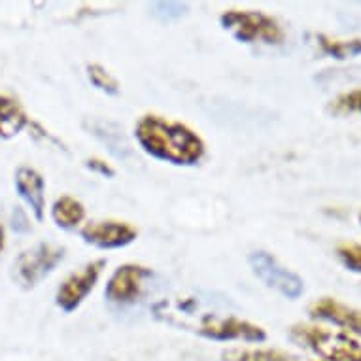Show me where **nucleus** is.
<instances>
[{
	"label": "nucleus",
	"mask_w": 361,
	"mask_h": 361,
	"mask_svg": "<svg viewBox=\"0 0 361 361\" xmlns=\"http://www.w3.org/2000/svg\"><path fill=\"white\" fill-rule=\"evenodd\" d=\"M193 331L214 341H244V343H263L267 338L265 329L254 322L243 320L237 316H216L202 314L199 320L185 324Z\"/></svg>",
	"instance_id": "nucleus-5"
},
{
	"label": "nucleus",
	"mask_w": 361,
	"mask_h": 361,
	"mask_svg": "<svg viewBox=\"0 0 361 361\" xmlns=\"http://www.w3.org/2000/svg\"><path fill=\"white\" fill-rule=\"evenodd\" d=\"M290 338L322 361H361V343L350 333L322 324H295Z\"/></svg>",
	"instance_id": "nucleus-2"
},
{
	"label": "nucleus",
	"mask_w": 361,
	"mask_h": 361,
	"mask_svg": "<svg viewBox=\"0 0 361 361\" xmlns=\"http://www.w3.org/2000/svg\"><path fill=\"white\" fill-rule=\"evenodd\" d=\"M51 218H54L57 227L65 229V231H72V229H76L83 224L85 207L76 197L61 195L51 204Z\"/></svg>",
	"instance_id": "nucleus-13"
},
{
	"label": "nucleus",
	"mask_w": 361,
	"mask_h": 361,
	"mask_svg": "<svg viewBox=\"0 0 361 361\" xmlns=\"http://www.w3.org/2000/svg\"><path fill=\"white\" fill-rule=\"evenodd\" d=\"M318 46L326 55L341 61L361 54V38H333L327 35H318Z\"/></svg>",
	"instance_id": "nucleus-15"
},
{
	"label": "nucleus",
	"mask_w": 361,
	"mask_h": 361,
	"mask_svg": "<svg viewBox=\"0 0 361 361\" xmlns=\"http://www.w3.org/2000/svg\"><path fill=\"white\" fill-rule=\"evenodd\" d=\"M308 314L316 320L329 322L333 326L341 327L343 331L354 333L361 337V310L360 308L344 305L335 297H322L318 301L308 305Z\"/></svg>",
	"instance_id": "nucleus-10"
},
{
	"label": "nucleus",
	"mask_w": 361,
	"mask_h": 361,
	"mask_svg": "<svg viewBox=\"0 0 361 361\" xmlns=\"http://www.w3.org/2000/svg\"><path fill=\"white\" fill-rule=\"evenodd\" d=\"M4 248H6V227L0 224V255H2Z\"/></svg>",
	"instance_id": "nucleus-21"
},
{
	"label": "nucleus",
	"mask_w": 361,
	"mask_h": 361,
	"mask_svg": "<svg viewBox=\"0 0 361 361\" xmlns=\"http://www.w3.org/2000/svg\"><path fill=\"white\" fill-rule=\"evenodd\" d=\"M13 184H16L18 195L30 208L36 221H44L46 218V180L44 176L32 166L21 165L16 171Z\"/></svg>",
	"instance_id": "nucleus-11"
},
{
	"label": "nucleus",
	"mask_w": 361,
	"mask_h": 361,
	"mask_svg": "<svg viewBox=\"0 0 361 361\" xmlns=\"http://www.w3.org/2000/svg\"><path fill=\"white\" fill-rule=\"evenodd\" d=\"M329 110L337 116H346V114H360L361 116V87L346 91L337 99H333L329 104Z\"/></svg>",
	"instance_id": "nucleus-17"
},
{
	"label": "nucleus",
	"mask_w": 361,
	"mask_h": 361,
	"mask_svg": "<svg viewBox=\"0 0 361 361\" xmlns=\"http://www.w3.org/2000/svg\"><path fill=\"white\" fill-rule=\"evenodd\" d=\"M30 125L29 114L13 95L0 91V140H10Z\"/></svg>",
	"instance_id": "nucleus-12"
},
{
	"label": "nucleus",
	"mask_w": 361,
	"mask_h": 361,
	"mask_svg": "<svg viewBox=\"0 0 361 361\" xmlns=\"http://www.w3.org/2000/svg\"><path fill=\"white\" fill-rule=\"evenodd\" d=\"M219 23L246 44H282L286 38L279 19L259 10H225L219 16Z\"/></svg>",
	"instance_id": "nucleus-3"
},
{
	"label": "nucleus",
	"mask_w": 361,
	"mask_h": 361,
	"mask_svg": "<svg viewBox=\"0 0 361 361\" xmlns=\"http://www.w3.org/2000/svg\"><path fill=\"white\" fill-rule=\"evenodd\" d=\"M224 361H305L282 348H233L221 354Z\"/></svg>",
	"instance_id": "nucleus-14"
},
{
	"label": "nucleus",
	"mask_w": 361,
	"mask_h": 361,
	"mask_svg": "<svg viewBox=\"0 0 361 361\" xmlns=\"http://www.w3.org/2000/svg\"><path fill=\"white\" fill-rule=\"evenodd\" d=\"M87 166L93 172H97V174H101V176H114L116 174V171L110 166V163H106L101 157H91V159H87Z\"/></svg>",
	"instance_id": "nucleus-19"
},
{
	"label": "nucleus",
	"mask_w": 361,
	"mask_h": 361,
	"mask_svg": "<svg viewBox=\"0 0 361 361\" xmlns=\"http://www.w3.org/2000/svg\"><path fill=\"white\" fill-rule=\"evenodd\" d=\"M337 255L348 271L361 273V243H341L337 246Z\"/></svg>",
	"instance_id": "nucleus-18"
},
{
	"label": "nucleus",
	"mask_w": 361,
	"mask_h": 361,
	"mask_svg": "<svg viewBox=\"0 0 361 361\" xmlns=\"http://www.w3.org/2000/svg\"><path fill=\"white\" fill-rule=\"evenodd\" d=\"M357 218H360V224H361V210H360V216H357Z\"/></svg>",
	"instance_id": "nucleus-22"
},
{
	"label": "nucleus",
	"mask_w": 361,
	"mask_h": 361,
	"mask_svg": "<svg viewBox=\"0 0 361 361\" xmlns=\"http://www.w3.org/2000/svg\"><path fill=\"white\" fill-rule=\"evenodd\" d=\"M13 229L18 233H25L30 229L29 218H27V214H25L19 207L13 210Z\"/></svg>",
	"instance_id": "nucleus-20"
},
{
	"label": "nucleus",
	"mask_w": 361,
	"mask_h": 361,
	"mask_svg": "<svg viewBox=\"0 0 361 361\" xmlns=\"http://www.w3.org/2000/svg\"><path fill=\"white\" fill-rule=\"evenodd\" d=\"M148 267L137 263H125L118 267L106 284V299L116 305H130L140 299L144 291V282L149 276Z\"/></svg>",
	"instance_id": "nucleus-9"
},
{
	"label": "nucleus",
	"mask_w": 361,
	"mask_h": 361,
	"mask_svg": "<svg viewBox=\"0 0 361 361\" xmlns=\"http://www.w3.org/2000/svg\"><path fill=\"white\" fill-rule=\"evenodd\" d=\"M66 248L54 243H38L32 248L23 250L13 261L12 274L13 280L21 288L30 290L46 279L49 273H54L55 267L65 259Z\"/></svg>",
	"instance_id": "nucleus-4"
},
{
	"label": "nucleus",
	"mask_w": 361,
	"mask_h": 361,
	"mask_svg": "<svg viewBox=\"0 0 361 361\" xmlns=\"http://www.w3.org/2000/svg\"><path fill=\"white\" fill-rule=\"evenodd\" d=\"M138 229L129 221L121 219H95L82 227V238L97 248H123L135 243Z\"/></svg>",
	"instance_id": "nucleus-8"
},
{
	"label": "nucleus",
	"mask_w": 361,
	"mask_h": 361,
	"mask_svg": "<svg viewBox=\"0 0 361 361\" xmlns=\"http://www.w3.org/2000/svg\"><path fill=\"white\" fill-rule=\"evenodd\" d=\"M250 265L263 284L280 291L282 295L297 299L305 291V282L301 276L282 265L274 255L267 252H254L250 255Z\"/></svg>",
	"instance_id": "nucleus-6"
},
{
	"label": "nucleus",
	"mask_w": 361,
	"mask_h": 361,
	"mask_svg": "<svg viewBox=\"0 0 361 361\" xmlns=\"http://www.w3.org/2000/svg\"><path fill=\"white\" fill-rule=\"evenodd\" d=\"M87 76L89 82L97 89H101L102 93H106V95H118L119 93V82L102 65H89Z\"/></svg>",
	"instance_id": "nucleus-16"
},
{
	"label": "nucleus",
	"mask_w": 361,
	"mask_h": 361,
	"mask_svg": "<svg viewBox=\"0 0 361 361\" xmlns=\"http://www.w3.org/2000/svg\"><path fill=\"white\" fill-rule=\"evenodd\" d=\"M104 267H106V259H95L89 261L87 265H83L76 273L68 274L55 293V305L65 312L76 310L85 301V297L93 291Z\"/></svg>",
	"instance_id": "nucleus-7"
},
{
	"label": "nucleus",
	"mask_w": 361,
	"mask_h": 361,
	"mask_svg": "<svg viewBox=\"0 0 361 361\" xmlns=\"http://www.w3.org/2000/svg\"><path fill=\"white\" fill-rule=\"evenodd\" d=\"M135 138L146 154L172 165H197L207 155V144L197 130L157 114H146L138 119Z\"/></svg>",
	"instance_id": "nucleus-1"
},
{
	"label": "nucleus",
	"mask_w": 361,
	"mask_h": 361,
	"mask_svg": "<svg viewBox=\"0 0 361 361\" xmlns=\"http://www.w3.org/2000/svg\"><path fill=\"white\" fill-rule=\"evenodd\" d=\"M316 361H318V360H316ZM320 361H322V360H320Z\"/></svg>",
	"instance_id": "nucleus-23"
}]
</instances>
